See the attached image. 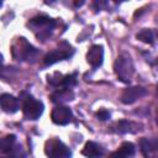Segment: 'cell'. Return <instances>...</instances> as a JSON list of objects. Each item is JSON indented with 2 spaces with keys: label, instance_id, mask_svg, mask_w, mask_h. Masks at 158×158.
I'll use <instances>...</instances> for the list:
<instances>
[{
  "label": "cell",
  "instance_id": "1",
  "mask_svg": "<svg viewBox=\"0 0 158 158\" xmlns=\"http://www.w3.org/2000/svg\"><path fill=\"white\" fill-rule=\"evenodd\" d=\"M27 26L35 32L37 38L44 41L48 38L52 33V31L56 27V20L46 16V15H38L33 19H31L27 23Z\"/></svg>",
  "mask_w": 158,
  "mask_h": 158
},
{
  "label": "cell",
  "instance_id": "2",
  "mask_svg": "<svg viewBox=\"0 0 158 158\" xmlns=\"http://www.w3.org/2000/svg\"><path fill=\"white\" fill-rule=\"evenodd\" d=\"M12 56L15 59L17 60H26V62H35L37 56H38V51L27 42L26 38L20 37L15 41V43L12 44Z\"/></svg>",
  "mask_w": 158,
  "mask_h": 158
},
{
  "label": "cell",
  "instance_id": "3",
  "mask_svg": "<svg viewBox=\"0 0 158 158\" xmlns=\"http://www.w3.org/2000/svg\"><path fill=\"white\" fill-rule=\"evenodd\" d=\"M114 69H115V73H116L117 78L121 81L130 83L132 75L135 74V65H133V62H132L130 54L121 53L115 60Z\"/></svg>",
  "mask_w": 158,
  "mask_h": 158
},
{
  "label": "cell",
  "instance_id": "4",
  "mask_svg": "<svg viewBox=\"0 0 158 158\" xmlns=\"http://www.w3.org/2000/svg\"><path fill=\"white\" fill-rule=\"evenodd\" d=\"M73 53H74L73 47L67 42H62L58 48L48 52L44 56L43 64L44 65H52V64H54V63H57L59 60H64V59L70 58L73 56Z\"/></svg>",
  "mask_w": 158,
  "mask_h": 158
},
{
  "label": "cell",
  "instance_id": "5",
  "mask_svg": "<svg viewBox=\"0 0 158 158\" xmlns=\"http://www.w3.org/2000/svg\"><path fill=\"white\" fill-rule=\"evenodd\" d=\"M22 100V111L23 116L27 120H37L43 112V104L40 100H36L31 95H26Z\"/></svg>",
  "mask_w": 158,
  "mask_h": 158
},
{
  "label": "cell",
  "instance_id": "6",
  "mask_svg": "<svg viewBox=\"0 0 158 158\" xmlns=\"http://www.w3.org/2000/svg\"><path fill=\"white\" fill-rule=\"evenodd\" d=\"M44 152L49 158H70L72 151L59 139H48L44 144Z\"/></svg>",
  "mask_w": 158,
  "mask_h": 158
},
{
  "label": "cell",
  "instance_id": "7",
  "mask_svg": "<svg viewBox=\"0 0 158 158\" xmlns=\"http://www.w3.org/2000/svg\"><path fill=\"white\" fill-rule=\"evenodd\" d=\"M51 117H52V121L56 123V125H60V126H64V125H68L72 118H73V114H72V110L67 106H57L53 109L52 114H51Z\"/></svg>",
  "mask_w": 158,
  "mask_h": 158
},
{
  "label": "cell",
  "instance_id": "8",
  "mask_svg": "<svg viewBox=\"0 0 158 158\" xmlns=\"http://www.w3.org/2000/svg\"><path fill=\"white\" fill-rule=\"evenodd\" d=\"M86 60L94 68L101 65L102 60H104V48H102V46H100V44L91 46L89 48L88 53H86Z\"/></svg>",
  "mask_w": 158,
  "mask_h": 158
},
{
  "label": "cell",
  "instance_id": "9",
  "mask_svg": "<svg viewBox=\"0 0 158 158\" xmlns=\"http://www.w3.org/2000/svg\"><path fill=\"white\" fill-rule=\"evenodd\" d=\"M146 89L142 88V86H131V88H127L123 90L122 95H121V101L123 104H132L135 102L136 100H138L139 98L144 96L146 95Z\"/></svg>",
  "mask_w": 158,
  "mask_h": 158
},
{
  "label": "cell",
  "instance_id": "10",
  "mask_svg": "<svg viewBox=\"0 0 158 158\" xmlns=\"http://www.w3.org/2000/svg\"><path fill=\"white\" fill-rule=\"evenodd\" d=\"M0 104H1L2 111L7 112V114H14L20 109L19 99H16L15 96H12L10 94H2L0 96Z\"/></svg>",
  "mask_w": 158,
  "mask_h": 158
},
{
  "label": "cell",
  "instance_id": "11",
  "mask_svg": "<svg viewBox=\"0 0 158 158\" xmlns=\"http://www.w3.org/2000/svg\"><path fill=\"white\" fill-rule=\"evenodd\" d=\"M104 148L93 141H89L85 143L84 148H83V156H85L86 158H101L104 156Z\"/></svg>",
  "mask_w": 158,
  "mask_h": 158
},
{
  "label": "cell",
  "instance_id": "12",
  "mask_svg": "<svg viewBox=\"0 0 158 158\" xmlns=\"http://www.w3.org/2000/svg\"><path fill=\"white\" fill-rule=\"evenodd\" d=\"M135 154V146L131 142H123L120 148L115 152H112L109 158H130Z\"/></svg>",
  "mask_w": 158,
  "mask_h": 158
},
{
  "label": "cell",
  "instance_id": "13",
  "mask_svg": "<svg viewBox=\"0 0 158 158\" xmlns=\"http://www.w3.org/2000/svg\"><path fill=\"white\" fill-rule=\"evenodd\" d=\"M51 99L53 102L62 104L65 101H70L74 99V93L72 89H58L51 95Z\"/></svg>",
  "mask_w": 158,
  "mask_h": 158
},
{
  "label": "cell",
  "instance_id": "14",
  "mask_svg": "<svg viewBox=\"0 0 158 158\" xmlns=\"http://www.w3.org/2000/svg\"><path fill=\"white\" fill-rule=\"evenodd\" d=\"M112 130L116 133H127V132H136L139 128H138L137 123H133V122L126 121V120H121V121H118L114 125Z\"/></svg>",
  "mask_w": 158,
  "mask_h": 158
},
{
  "label": "cell",
  "instance_id": "15",
  "mask_svg": "<svg viewBox=\"0 0 158 158\" xmlns=\"http://www.w3.org/2000/svg\"><path fill=\"white\" fill-rule=\"evenodd\" d=\"M15 141H16V137L15 135H7L5 136L1 142H0V151L2 153H6V152H10L15 144Z\"/></svg>",
  "mask_w": 158,
  "mask_h": 158
},
{
  "label": "cell",
  "instance_id": "16",
  "mask_svg": "<svg viewBox=\"0 0 158 158\" xmlns=\"http://www.w3.org/2000/svg\"><path fill=\"white\" fill-rule=\"evenodd\" d=\"M137 40L144 42V43H148V44H152L153 41H154V33L152 30H148V28H143L141 30L137 35H136Z\"/></svg>",
  "mask_w": 158,
  "mask_h": 158
},
{
  "label": "cell",
  "instance_id": "17",
  "mask_svg": "<svg viewBox=\"0 0 158 158\" xmlns=\"http://www.w3.org/2000/svg\"><path fill=\"white\" fill-rule=\"evenodd\" d=\"M141 147H142V152H143V154L146 157H149L151 153L157 149V144L154 142H152V141L146 139V138L141 139Z\"/></svg>",
  "mask_w": 158,
  "mask_h": 158
},
{
  "label": "cell",
  "instance_id": "18",
  "mask_svg": "<svg viewBox=\"0 0 158 158\" xmlns=\"http://www.w3.org/2000/svg\"><path fill=\"white\" fill-rule=\"evenodd\" d=\"M96 117L99 120H101V121H105V120L110 118V112L106 111V110H100V111L96 112Z\"/></svg>",
  "mask_w": 158,
  "mask_h": 158
},
{
  "label": "cell",
  "instance_id": "19",
  "mask_svg": "<svg viewBox=\"0 0 158 158\" xmlns=\"http://www.w3.org/2000/svg\"><path fill=\"white\" fill-rule=\"evenodd\" d=\"M157 91H158V85H157Z\"/></svg>",
  "mask_w": 158,
  "mask_h": 158
},
{
  "label": "cell",
  "instance_id": "20",
  "mask_svg": "<svg viewBox=\"0 0 158 158\" xmlns=\"http://www.w3.org/2000/svg\"><path fill=\"white\" fill-rule=\"evenodd\" d=\"M157 63H158V59H157Z\"/></svg>",
  "mask_w": 158,
  "mask_h": 158
}]
</instances>
